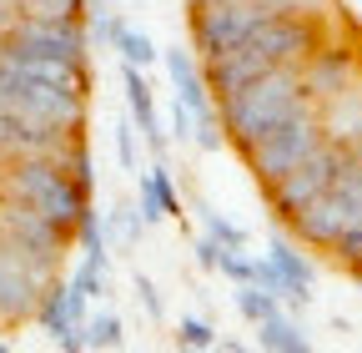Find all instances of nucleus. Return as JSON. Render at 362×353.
<instances>
[{"label": "nucleus", "mask_w": 362, "mask_h": 353, "mask_svg": "<svg viewBox=\"0 0 362 353\" xmlns=\"http://www.w3.org/2000/svg\"><path fill=\"white\" fill-rule=\"evenodd\" d=\"M0 197H6V192H0Z\"/></svg>", "instance_id": "nucleus-3"}, {"label": "nucleus", "mask_w": 362, "mask_h": 353, "mask_svg": "<svg viewBox=\"0 0 362 353\" xmlns=\"http://www.w3.org/2000/svg\"><path fill=\"white\" fill-rule=\"evenodd\" d=\"M25 21H81V0H21Z\"/></svg>", "instance_id": "nucleus-1"}, {"label": "nucleus", "mask_w": 362, "mask_h": 353, "mask_svg": "<svg viewBox=\"0 0 362 353\" xmlns=\"http://www.w3.org/2000/svg\"><path fill=\"white\" fill-rule=\"evenodd\" d=\"M11 162H16V152H11V147H0V176H6V167H11Z\"/></svg>", "instance_id": "nucleus-2"}]
</instances>
